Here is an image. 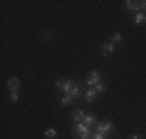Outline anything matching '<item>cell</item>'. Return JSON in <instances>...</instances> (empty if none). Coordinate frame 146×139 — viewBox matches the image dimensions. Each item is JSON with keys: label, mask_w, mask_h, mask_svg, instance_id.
I'll return each instance as SVG.
<instances>
[{"label": "cell", "mask_w": 146, "mask_h": 139, "mask_svg": "<svg viewBox=\"0 0 146 139\" xmlns=\"http://www.w3.org/2000/svg\"><path fill=\"white\" fill-rule=\"evenodd\" d=\"M72 134L79 136V139H90V127H87L84 122H78L76 127H73Z\"/></svg>", "instance_id": "1"}, {"label": "cell", "mask_w": 146, "mask_h": 139, "mask_svg": "<svg viewBox=\"0 0 146 139\" xmlns=\"http://www.w3.org/2000/svg\"><path fill=\"white\" fill-rule=\"evenodd\" d=\"M73 85H75L73 81H56L54 82V87H56L61 93H65V94H70Z\"/></svg>", "instance_id": "2"}, {"label": "cell", "mask_w": 146, "mask_h": 139, "mask_svg": "<svg viewBox=\"0 0 146 139\" xmlns=\"http://www.w3.org/2000/svg\"><path fill=\"white\" fill-rule=\"evenodd\" d=\"M112 130H113L112 122H100L96 125V131H98V133H103V134H109Z\"/></svg>", "instance_id": "3"}, {"label": "cell", "mask_w": 146, "mask_h": 139, "mask_svg": "<svg viewBox=\"0 0 146 139\" xmlns=\"http://www.w3.org/2000/svg\"><path fill=\"white\" fill-rule=\"evenodd\" d=\"M96 83H100V73L96 71V70H93V71L89 73V76H87V85L95 87Z\"/></svg>", "instance_id": "4"}, {"label": "cell", "mask_w": 146, "mask_h": 139, "mask_svg": "<svg viewBox=\"0 0 146 139\" xmlns=\"http://www.w3.org/2000/svg\"><path fill=\"white\" fill-rule=\"evenodd\" d=\"M6 85H8L9 93H17V90L20 88V81H19L17 77H9Z\"/></svg>", "instance_id": "5"}, {"label": "cell", "mask_w": 146, "mask_h": 139, "mask_svg": "<svg viewBox=\"0 0 146 139\" xmlns=\"http://www.w3.org/2000/svg\"><path fill=\"white\" fill-rule=\"evenodd\" d=\"M101 51H103V57H107V56H110L115 51V47H113V43L112 42H107V43H104L103 45V48H101Z\"/></svg>", "instance_id": "6"}, {"label": "cell", "mask_w": 146, "mask_h": 139, "mask_svg": "<svg viewBox=\"0 0 146 139\" xmlns=\"http://www.w3.org/2000/svg\"><path fill=\"white\" fill-rule=\"evenodd\" d=\"M84 116H86V114H84V111H82V110H75L72 113V121H73V122H81V121L84 119Z\"/></svg>", "instance_id": "7"}, {"label": "cell", "mask_w": 146, "mask_h": 139, "mask_svg": "<svg viewBox=\"0 0 146 139\" xmlns=\"http://www.w3.org/2000/svg\"><path fill=\"white\" fill-rule=\"evenodd\" d=\"M70 94H72L73 99H76V97L81 96V85L75 83V85H73V88H72V91H70Z\"/></svg>", "instance_id": "8"}, {"label": "cell", "mask_w": 146, "mask_h": 139, "mask_svg": "<svg viewBox=\"0 0 146 139\" xmlns=\"http://www.w3.org/2000/svg\"><path fill=\"white\" fill-rule=\"evenodd\" d=\"M82 122L87 125V127H92V125H95V117H93L92 114H86L84 119H82Z\"/></svg>", "instance_id": "9"}, {"label": "cell", "mask_w": 146, "mask_h": 139, "mask_svg": "<svg viewBox=\"0 0 146 139\" xmlns=\"http://www.w3.org/2000/svg\"><path fill=\"white\" fill-rule=\"evenodd\" d=\"M134 22H135V25H140V23L146 22V14H143V12H138L137 16H135Z\"/></svg>", "instance_id": "10"}, {"label": "cell", "mask_w": 146, "mask_h": 139, "mask_svg": "<svg viewBox=\"0 0 146 139\" xmlns=\"http://www.w3.org/2000/svg\"><path fill=\"white\" fill-rule=\"evenodd\" d=\"M96 96V93H95V90H87V91H86V102H92V100H93V97H95Z\"/></svg>", "instance_id": "11"}, {"label": "cell", "mask_w": 146, "mask_h": 139, "mask_svg": "<svg viewBox=\"0 0 146 139\" xmlns=\"http://www.w3.org/2000/svg\"><path fill=\"white\" fill-rule=\"evenodd\" d=\"M56 134H58L56 128H48V130L45 131V138H47V139H54V138H56Z\"/></svg>", "instance_id": "12"}, {"label": "cell", "mask_w": 146, "mask_h": 139, "mask_svg": "<svg viewBox=\"0 0 146 139\" xmlns=\"http://www.w3.org/2000/svg\"><path fill=\"white\" fill-rule=\"evenodd\" d=\"M40 36H45L47 37V40H51L54 37V33L50 30V28H47V30H42V33H40Z\"/></svg>", "instance_id": "13"}, {"label": "cell", "mask_w": 146, "mask_h": 139, "mask_svg": "<svg viewBox=\"0 0 146 139\" xmlns=\"http://www.w3.org/2000/svg\"><path fill=\"white\" fill-rule=\"evenodd\" d=\"M93 90H95L96 94H101V93H104V90H106V85H104L103 82H100V83H96V85L93 87Z\"/></svg>", "instance_id": "14"}, {"label": "cell", "mask_w": 146, "mask_h": 139, "mask_svg": "<svg viewBox=\"0 0 146 139\" xmlns=\"http://www.w3.org/2000/svg\"><path fill=\"white\" fill-rule=\"evenodd\" d=\"M126 8L129 9V11H138V9H140V8H138V5H135L132 0H127V2H126Z\"/></svg>", "instance_id": "15"}, {"label": "cell", "mask_w": 146, "mask_h": 139, "mask_svg": "<svg viewBox=\"0 0 146 139\" xmlns=\"http://www.w3.org/2000/svg\"><path fill=\"white\" fill-rule=\"evenodd\" d=\"M72 102H73V97H72V94H65V96L61 99V104H62V105H70Z\"/></svg>", "instance_id": "16"}, {"label": "cell", "mask_w": 146, "mask_h": 139, "mask_svg": "<svg viewBox=\"0 0 146 139\" xmlns=\"http://www.w3.org/2000/svg\"><path fill=\"white\" fill-rule=\"evenodd\" d=\"M117 42H121V34L120 33H115L112 36V43H117Z\"/></svg>", "instance_id": "17"}, {"label": "cell", "mask_w": 146, "mask_h": 139, "mask_svg": "<svg viewBox=\"0 0 146 139\" xmlns=\"http://www.w3.org/2000/svg\"><path fill=\"white\" fill-rule=\"evenodd\" d=\"M93 139H106V134H103V133H95V134H93Z\"/></svg>", "instance_id": "18"}, {"label": "cell", "mask_w": 146, "mask_h": 139, "mask_svg": "<svg viewBox=\"0 0 146 139\" xmlns=\"http://www.w3.org/2000/svg\"><path fill=\"white\" fill-rule=\"evenodd\" d=\"M138 8L143 11V14H146V2H140V5H138Z\"/></svg>", "instance_id": "19"}, {"label": "cell", "mask_w": 146, "mask_h": 139, "mask_svg": "<svg viewBox=\"0 0 146 139\" xmlns=\"http://www.w3.org/2000/svg\"><path fill=\"white\" fill-rule=\"evenodd\" d=\"M17 99H19V96H17V93H11V100H14V102H16Z\"/></svg>", "instance_id": "20"}, {"label": "cell", "mask_w": 146, "mask_h": 139, "mask_svg": "<svg viewBox=\"0 0 146 139\" xmlns=\"http://www.w3.org/2000/svg\"><path fill=\"white\" fill-rule=\"evenodd\" d=\"M129 139H140V138H138V136H135V134H134V136H131Z\"/></svg>", "instance_id": "21"}]
</instances>
